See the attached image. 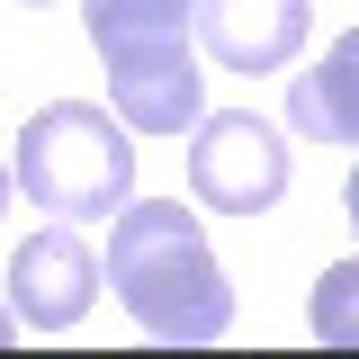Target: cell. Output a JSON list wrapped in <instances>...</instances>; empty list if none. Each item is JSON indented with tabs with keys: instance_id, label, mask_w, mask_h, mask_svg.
I'll return each mask as SVG.
<instances>
[{
	"instance_id": "1",
	"label": "cell",
	"mask_w": 359,
	"mask_h": 359,
	"mask_svg": "<svg viewBox=\"0 0 359 359\" xmlns=\"http://www.w3.org/2000/svg\"><path fill=\"white\" fill-rule=\"evenodd\" d=\"M99 278L117 287V306L153 341L207 351V341L233 332V287H224L216 252H207V224L180 198H126L117 224H108V269Z\"/></svg>"
},
{
	"instance_id": "2",
	"label": "cell",
	"mask_w": 359,
	"mask_h": 359,
	"mask_svg": "<svg viewBox=\"0 0 359 359\" xmlns=\"http://www.w3.org/2000/svg\"><path fill=\"white\" fill-rule=\"evenodd\" d=\"M189 9L198 0H81V27L108 63V108L126 117V135H189L207 117Z\"/></svg>"
},
{
	"instance_id": "3",
	"label": "cell",
	"mask_w": 359,
	"mask_h": 359,
	"mask_svg": "<svg viewBox=\"0 0 359 359\" xmlns=\"http://www.w3.org/2000/svg\"><path fill=\"white\" fill-rule=\"evenodd\" d=\"M18 198L36 207V216H63V224H99L117 216L135 198V135L117 108H99V99H54L36 108L27 126H18Z\"/></svg>"
},
{
	"instance_id": "4",
	"label": "cell",
	"mask_w": 359,
	"mask_h": 359,
	"mask_svg": "<svg viewBox=\"0 0 359 359\" xmlns=\"http://www.w3.org/2000/svg\"><path fill=\"white\" fill-rule=\"evenodd\" d=\"M189 198L207 216H269L287 198V144L252 108H216L189 126Z\"/></svg>"
},
{
	"instance_id": "5",
	"label": "cell",
	"mask_w": 359,
	"mask_h": 359,
	"mask_svg": "<svg viewBox=\"0 0 359 359\" xmlns=\"http://www.w3.org/2000/svg\"><path fill=\"white\" fill-rule=\"evenodd\" d=\"M99 287H108L99 252L81 243V224H63V216L9 252V314H18V332H72L99 306Z\"/></svg>"
},
{
	"instance_id": "6",
	"label": "cell",
	"mask_w": 359,
	"mask_h": 359,
	"mask_svg": "<svg viewBox=\"0 0 359 359\" xmlns=\"http://www.w3.org/2000/svg\"><path fill=\"white\" fill-rule=\"evenodd\" d=\"M306 0H198L189 36L216 72H287L306 54Z\"/></svg>"
},
{
	"instance_id": "7",
	"label": "cell",
	"mask_w": 359,
	"mask_h": 359,
	"mask_svg": "<svg viewBox=\"0 0 359 359\" xmlns=\"http://www.w3.org/2000/svg\"><path fill=\"white\" fill-rule=\"evenodd\" d=\"M287 126L306 144H359V27H341L314 72H287Z\"/></svg>"
},
{
	"instance_id": "8",
	"label": "cell",
	"mask_w": 359,
	"mask_h": 359,
	"mask_svg": "<svg viewBox=\"0 0 359 359\" xmlns=\"http://www.w3.org/2000/svg\"><path fill=\"white\" fill-rule=\"evenodd\" d=\"M306 323H314V341H323V351H359V261H332L323 278H314Z\"/></svg>"
},
{
	"instance_id": "9",
	"label": "cell",
	"mask_w": 359,
	"mask_h": 359,
	"mask_svg": "<svg viewBox=\"0 0 359 359\" xmlns=\"http://www.w3.org/2000/svg\"><path fill=\"white\" fill-rule=\"evenodd\" d=\"M341 216H351V233H359V162H351V180H341Z\"/></svg>"
},
{
	"instance_id": "10",
	"label": "cell",
	"mask_w": 359,
	"mask_h": 359,
	"mask_svg": "<svg viewBox=\"0 0 359 359\" xmlns=\"http://www.w3.org/2000/svg\"><path fill=\"white\" fill-rule=\"evenodd\" d=\"M9 341H18V314H9V306H0V351H9Z\"/></svg>"
},
{
	"instance_id": "11",
	"label": "cell",
	"mask_w": 359,
	"mask_h": 359,
	"mask_svg": "<svg viewBox=\"0 0 359 359\" xmlns=\"http://www.w3.org/2000/svg\"><path fill=\"white\" fill-rule=\"evenodd\" d=\"M9 198H18V180H9V171H0V216H9Z\"/></svg>"
},
{
	"instance_id": "12",
	"label": "cell",
	"mask_w": 359,
	"mask_h": 359,
	"mask_svg": "<svg viewBox=\"0 0 359 359\" xmlns=\"http://www.w3.org/2000/svg\"><path fill=\"white\" fill-rule=\"evenodd\" d=\"M27 9H45V0H27Z\"/></svg>"
}]
</instances>
